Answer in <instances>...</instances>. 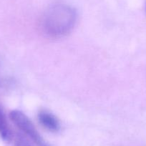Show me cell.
Wrapping results in <instances>:
<instances>
[{"mask_svg": "<svg viewBox=\"0 0 146 146\" xmlns=\"http://www.w3.org/2000/svg\"><path fill=\"white\" fill-rule=\"evenodd\" d=\"M15 146H32L30 142L22 135H18L16 137Z\"/></svg>", "mask_w": 146, "mask_h": 146, "instance_id": "obj_5", "label": "cell"}, {"mask_svg": "<svg viewBox=\"0 0 146 146\" xmlns=\"http://www.w3.org/2000/svg\"><path fill=\"white\" fill-rule=\"evenodd\" d=\"M77 20L74 8L65 4H57L50 7L43 15L41 28L47 36L60 38L71 32Z\"/></svg>", "mask_w": 146, "mask_h": 146, "instance_id": "obj_1", "label": "cell"}, {"mask_svg": "<svg viewBox=\"0 0 146 146\" xmlns=\"http://www.w3.org/2000/svg\"><path fill=\"white\" fill-rule=\"evenodd\" d=\"M10 118L14 124L29 136L37 146H52L42 138L29 117L22 112L14 110L10 113Z\"/></svg>", "mask_w": 146, "mask_h": 146, "instance_id": "obj_2", "label": "cell"}, {"mask_svg": "<svg viewBox=\"0 0 146 146\" xmlns=\"http://www.w3.org/2000/svg\"><path fill=\"white\" fill-rule=\"evenodd\" d=\"M0 137L7 143L10 142L12 137V132L1 107H0Z\"/></svg>", "mask_w": 146, "mask_h": 146, "instance_id": "obj_4", "label": "cell"}, {"mask_svg": "<svg viewBox=\"0 0 146 146\" xmlns=\"http://www.w3.org/2000/svg\"><path fill=\"white\" fill-rule=\"evenodd\" d=\"M38 120L41 125L49 131L57 132L60 129V123L57 117L45 110L39 112Z\"/></svg>", "mask_w": 146, "mask_h": 146, "instance_id": "obj_3", "label": "cell"}]
</instances>
